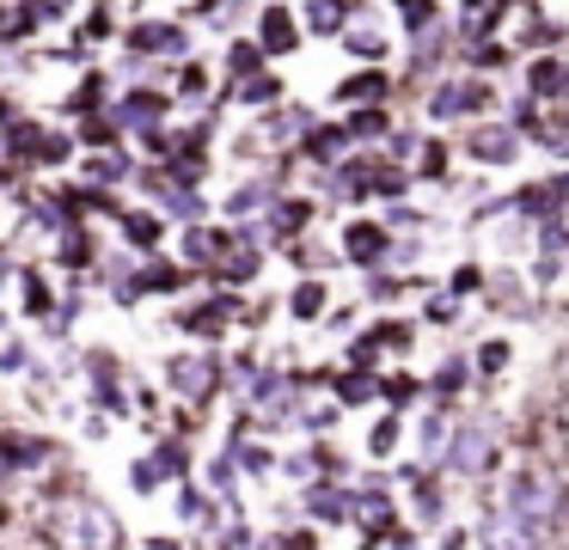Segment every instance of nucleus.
I'll return each instance as SVG.
<instances>
[{
	"instance_id": "obj_1",
	"label": "nucleus",
	"mask_w": 569,
	"mask_h": 550,
	"mask_svg": "<svg viewBox=\"0 0 569 550\" xmlns=\"http://www.w3.org/2000/svg\"><path fill=\"white\" fill-rule=\"evenodd\" d=\"M50 544L56 550H111L117 526L104 520V508H92V501H62V508L50 513Z\"/></svg>"
},
{
	"instance_id": "obj_2",
	"label": "nucleus",
	"mask_w": 569,
	"mask_h": 550,
	"mask_svg": "<svg viewBox=\"0 0 569 550\" xmlns=\"http://www.w3.org/2000/svg\"><path fill=\"white\" fill-rule=\"evenodd\" d=\"M563 513V489H557L551 471H520L515 477V520L520 526H539Z\"/></svg>"
},
{
	"instance_id": "obj_3",
	"label": "nucleus",
	"mask_w": 569,
	"mask_h": 550,
	"mask_svg": "<svg viewBox=\"0 0 569 550\" xmlns=\"http://www.w3.org/2000/svg\"><path fill=\"white\" fill-rule=\"evenodd\" d=\"M483 550H539V538H532V526H520L515 513H496V520H483Z\"/></svg>"
},
{
	"instance_id": "obj_4",
	"label": "nucleus",
	"mask_w": 569,
	"mask_h": 550,
	"mask_svg": "<svg viewBox=\"0 0 569 550\" xmlns=\"http://www.w3.org/2000/svg\"><path fill=\"white\" fill-rule=\"evenodd\" d=\"M172 391H184V398H209V391H214V367L197 361V354L172 361Z\"/></svg>"
},
{
	"instance_id": "obj_5",
	"label": "nucleus",
	"mask_w": 569,
	"mask_h": 550,
	"mask_svg": "<svg viewBox=\"0 0 569 550\" xmlns=\"http://www.w3.org/2000/svg\"><path fill=\"white\" fill-rule=\"evenodd\" d=\"M490 464V434L483 428H466V434L453 440V471H483Z\"/></svg>"
},
{
	"instance_id": "obj_6",
	"label": "nucleus",
	"mask_w": 569,
	"mask_h": 550,
	"mask_svg": "<svg viewBox=\"0 0 569 550\" xmlns=\"http://www.w3.org/2000/svg\"><path fill=\"white\" fill-rule=\"evenodd\" d=\"M478 86H441V92H435V117H453V110H471L478 104Z\"/></svg>"
},
{
	"instance_id": "obj_7",
	"label": "nucleus",
	"mask_w": 569,
	"mask_h": 550,
	"mask_svg": "<svg viewBox=\"0 0 569 550\" xmlns=\"http://www.w3.org/2000/svg\"><path fill=\"white\" fill-rule=\"evenodd\" d=\"M471 153H478V159H515V134H478Z\"/></svg>"
},
{
	"instance_id": "obj_8",
	"label": "nucleus",
	"mask_w": 569,
	"mask_h": 550,
	"mask_svg": "<svg viewBox=\"0 0 569 550\" xmlns=\"http://www.w3.org/2000/svg\"><path fill=\"white\" fill-rule=\"evenodd\" d=\"M263 43H270V49H288V43H295V31H288V12H263Z\"/></svg>"
},
{
	"instance_id": "obj_9",
	"label": "nucleus",
	"mask_w": 569,
	"mask_h": 550,
	"mask_svg": "<svg viewBox=\"0 0 569 550\" xmlns=\"http://www.w3.org/2000/svg\"><path fill=\"white\" fill-rule=\"evenodd\" d=\"M136 43H141V49H184V37H178L172 24H148V31H141Z\"/></svg>"
},
{
	"instance_id": "obj_10",
	"label": "nucleus",
	"mask_w": 569,
	"mask_h": 550,
	"mask_svg": "<svg viewBox=\"0 0 569 550\" xmlns=\"http://www.w3.org/2000/svg\"><path fill=\"white\" fill-rule=\"evenodd\" d=\"M356 513H361V526H386V520H392V501H386V496H361Z\"/></svg>"
},
{
	"instance_id": "obj_11",
	"label": "nucleus",
	"mask_w": 569,
	"mask_h": 550,
	"mask_svg": "<svg viewBox=\"0 0 569 550\" xmlns=\"http://www.w3.org/2000/svg\"><path fill=\"white\" fill-rule=\"evenodd\" d=\"M307 24H312V31H337L343 12H337V7H307Z\"/></svg>"
},
{
	"instance_id": "obj_12",
	"label": "nucleus",
	"mask_w": 569,
	"mask_h": 550,
	"mask_svg": "<svg viewBox=\"0 0 569 550\" xmlns=\"http://www.w3.org/2000/svg\"><path fill=\"white\" fill-rule=\"evenodd\" d=\"M129 239H136V244H153V239H160V227H153L148 214H136V220H129Z\"/></svg>"
},
{
	"instance_id": "obj_13",
	"label": "nucleus",
	"mask_w": 569,
	"mask_h": 550,
	"mask_svg": "<svg viewBox=\"0 0 569 550\" xmlns=\"http://www.w3.org/2000/svg\"><path fill=\"white\" fill-rule=\"evenodd\" d=\"M349 251H356V257H373V251H380V239H373V232H349Z\"/></svg>"
},
{
	"instance_id": "obj_14",
	"label": "nucleus",
	"mask_w": 569,
	"mask_h": 550,
	"mask_svg": "<svg viewBox=\"0 0 569 550\" xmlns=\"http://www.w3.org/2000/svg\"><path fill=\"white\" fill-rule=\"evenodd\" d=\"M319 300H325L319 288H300V293H295V312H300V318H307V312H319Z\"/></svg>"
},
{
	"instance_id": "obj_15",
	"label": "nucleus",
	"mask_w": 569,
	"mask_h": 550,
	"mask_svg": "<svg viewBox=\"0 0 569 550\" xmlns=\"http://www.w3.org/2000/svg\"><path fill=\"white\" fill-rule=\"evenodd\" d=\"M349 43H361V56H380V49H386L380 31H361V37H349Z\"/></svg>"
},
{
	"instance_id": "obj_16",
	"label": "nucleus",
	"mask_w": 569,
	"mask_h": 550,
	"mask_svg": "<svg viewBox=\"0 0 569 550\" xmlns=\"http://www.w3.org/2000/svg\"><path fill=\"white\" fill-rule=\"evenodd\" d=\"M563 440H569V403H563Z\"/></svg>"
}]
</instances>
